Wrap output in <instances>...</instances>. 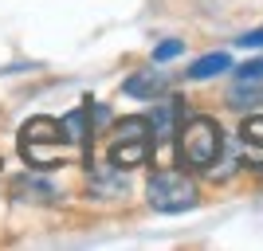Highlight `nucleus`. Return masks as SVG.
I'll use <instances>...</instances> for the list:
<instances>
[{
	"mask_svg": "<svg viewBox=\"0 0 263 251\" xmlns=\"http://www.w3.org/2000/svg\"><path fill=\"white\" fill-rule=\"evenodd\" d=\"M224 149V130L212 118H189L177 130V161L185 169H212Z\"/></svg>",
	"mask_w": 263,
	"mask_h": 251,
	"instance_id": "obj_1",
	"label": "nucleus"
},
{
	"mask_svg": "<svg viewBox=\"0 0 263 251\" xmlns=\"http://www.w3.org/2000/svg\"><path fill=\"white\" fill-rule=\"evenodd\" d=\"M67 126L55 118H32L20 130V153L28 157V165H40V169H51L55 161L71 157V145H67Z\"/></svg>",
	"mask_w": 263,
	"mask_h": 251,
	"instance_id": "obj_2",
	"label": "nucleus"
},
{
	"mask_svg": "<svg viewBox=\"0 0 263 251\" xmlns=\"http://www.w3.org/2000/svg\"><path fill=\"white\" fill-rule=\"evenodd\" d=\"M145 200L157 212H185V208H197L200 192L185 169H157L145 185Z\"/></svg>",
	"mask_w": 263,
	"mask_h": 251,
	"instance_id": "obj_3",
	"label": "nucleus"
},
{
	"mask_svg": "<svg viewBox=\"0 0 263 251\" xmlns=\"http://www.w3.org/2000/svg\"><path fill=\"white\" fill-rule=\"evenodd\" d=\"M154 149V122L134 114V118H122L118 130H114V145H110V165L118 169H134V165H145Z\"/></svg>",
	"mask_w": 263,
	"mask_h": 251,
	"instance_id": "obj_4",
	"label": "nucleus"
},
{
	"mask_svg": "<svg viewBox=\"0 0 263 251\" xmlns=\"http://www.w3.org/2000/svg\"><path fill=\"white\" fill-rule=\"evenodd\" d=\"M228 102H232L236 110L259 106V102H263V67H240V79L232 83Z\"/></svg>",
	"mask_w": 263,
	"mask_h": 251,
	"instance_id": "obj_5",
	"label": "nucleus"
},
{
	"mask_svg": "<svg viewBox=\"0 0 263 251\" xmlns=\"http://www.w3.org/2000/svg\"><path fill=\"white\" fill-rule=\"evenodd\" d=\"M122 90L126 94H134V99H157V94H165L169 90V75L165 71H142V75H134L122 83Z\"/></svg>",
	"mask_w": 263,
	"mask_h": 251,
	"instance_id": "obj_6",
	"label": "nucleus"
},
{
	"mask_svg": "<svg viewBox=\"0 0 263 251\" xmlns=\"http://www.w3.org/2000/svg\"><path fill=\"white\" fill-rule=\"evenodd\" d=\"M228 67H232L228 55H224V51H212V55H204V59H197L185 75L189 79H212V75H220V71H228Z\"/></svg>",
	"mask_w": 263,
	"mask_h": 251,
	"instance_id": "obj_7",
	"label": "nucleus"
},
{
	"mask_svg": "<svg viewBox=\"0 0 263 251\" xmlns=\"http://www.w3.org/2000/svg\"><path fill=\"white\" fill-rule=\"evenodd\" d=\"M181 102L185 99H165L161 106H157V114H154V133L157 138H169V133H173V118L181 114Z\"/></svg>",
	"mask_w": 263,
	"mask_h": 251,
	"instance_id": "obj_8",
	"label": "nucleus"
},
{
	"mask_svg": "<svg viewBox=\"0 0 263 251\" xmlns=\"http://www.w3.org/2000/svg\"><path fill=\"white\" fill-rule=\"evenodd\" d=\"M185 51V44H181V40H169V44H161L154 51V63H165V59H173V55H181Z\"/></svg>",
	"mask_w": 263,
	"mask_h": 251,
	"instance_id": "obj_9",
	"label": "nucleus"
},
{
	"mask_svg": "<svg viewBox=\"0 0 263 251\" xmlns=\"http://www.w3.org/2000/svg\"><path fill=\"white\" fill-rule=\"evenodd\" d=\"M243 138H248V142H263V118H248L243 122Z\"/></svg>",
	"mask_w": 263,
	"mask_h": 251,
	"instance_id": "obj_10",
	"label": "nucleus"
},
{
	"mask_svg": "<svg viewBox=\"0 0 263 251\" xmlns=\"http://www.w3.org/2000/svg\"><path fill=\"white\" fill-rule=\"evenodd\" d=\"M236 44H240V47H263V28H255V32H243Z\"/></svg>",
	"mask_w": 263,
	"mask_h": 251,
	"instance_id": "obj_11",
	"label": "nucleus"
}]
</instances>
